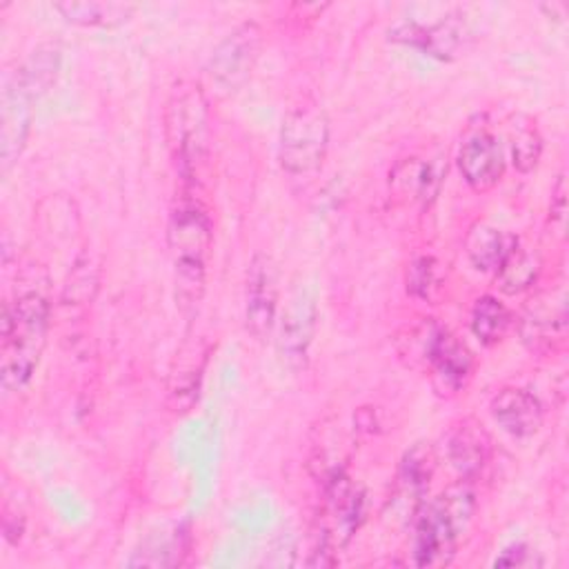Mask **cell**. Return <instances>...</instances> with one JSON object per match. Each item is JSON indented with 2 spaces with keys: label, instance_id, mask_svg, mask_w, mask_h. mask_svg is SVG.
<instances>
[{
  "label": "cell",
  "instance_id": "1",
  "mask_svg": "<svg viewBox=\"0 0 569 569\" xmlns=\"http://www.w3.org/2000/svg\"><path fill=\"white\" fill-rule=\"evenodd\" d=\"M49 298L40 289H29L4 302L0 322V373L7 391L27 387L38 369L49 331Z\"/></svg>",
  "mask_w": 569,
  "mask_h": 569
},
{
  "label": "cell",
  "instance_id": "2",
  "mask_svg": "<svg viewBox=\"0 0 569 569\" xmlns=\"http://www.w3.org/2000/svg\"><path fill=\"white\" fill-rule=\"evenodd\" d=\"M476 511V496L467 482L451 485L438 498L420 502L413 516L411 556L416 567H442L456 556L458 542Z\"/></svg>",
  "mask_w": 569,
  "mask_h": 569
},
{
  "label": "cell",
  "instance_id": "3",
  "mask_svg": "<svg viewBox=\"0 0 569 569\" xmlns=\"http://www.w3.org/2000/svg\"><path fill=\"white\" fill-rule=\"evenodd\" d=\"M167 242L173 262L176 298L182 311H193L204 293L211 251V222L198 200L182 198L178 202L169 220Z\"/></svg>",
  "mask_w": 569,
  "mask_h": 569
},
{
  "label": "cell",
  "instance_id": "4",
  "mask_svg": "<svg viewBox=\"0 0 569 569\" xmlns=\"http://www.w3.org/2000/svg\"><path fill=\"white\" fill-rule=\"evenodd\" d=\"M164 129L171 158L184 180L198 176L209 153V104L193 82H178L169 96Z\"/></svg>",
  "mask_w": 569,
  "mask_h": 569
},
{
  "label": "cell",
  "instance_id": "5",
  "mask_svg": "<svg viewBox=\"0 0 569 569\" xmlns=\"http://www.w3.org/2000/svg\"><path fill=\"white\" fill-rule=\"evenodd\" d=\"M329 149V118L325 109L305 98L289 107L280 129V164L291 176L320 171Z\"/></svg>",
  "mask_w": 569,
  "mask_h": 569
},
{
  "label": "cell",
  "instance_id": "6",
  "mask_svg": "<svg viewBox=\"0 0 569 569\" xmlns=\"http://www.w3.org/2000/svg\"><path fill=\"white\" fill-rule=\"evenodd\" d=\"M260 47H262L260 27L253 20L238 24L218 42V47L209 58L207 73L211 82L227 93H233L240 87H244V82L251 78L256 62L260 58Z\"/></svg>",
  "mask_w": 569,
  "mask_h": 569
},
{
  "label": "cell",
  "instance_id": "7",
  "mask_svg": "<svg viewBox=\"0 0 569 569\" xmlns=\"http://www.w3.org/2000/svg\"><path fill=\"white\" fill-rule=\"evenodd\" d=\"M316 322H318L316 291L309 284H296L278 320L276 351L282 365H287L293 371L305 369L309 347L316 333Z\"/></svg>",
  "mask_w": 569,
  "mask_h": 569
},
{
  "label": "cell",
  "instance_id": "8",
  "mask_svg": "<svg viewBox=\"0 0 569 569\" xmlns=\"http://www.w3.org/2000/svg\"><path fill=\"white\" fill-rule=\"evenodd\" d=\"M278 267L267 253H256L244 280V327L256 340H267L278 318Z\"/></svg>",
  "mask_w": 569,
  "mask_h": 569
},
{
  "label": "cell",
  "instance_id": "9",
  "mask_svg": "<svg viewBox=\"0 0 569 569\" xmlns=\"http://www.w3.org/2000/svg\"><path fill=\"white\" fill-rule=\"evenodd\" d=\"M31 100H33V93L27 87L22 71L20 69L9 71L2 84V107H0L2 171H9L24 149L29 124H31Z\"/></svg>",
  "mask_w": 569,
  "mask_h": 569
},
{
  "label": "cell",
  "instance_id": "10",
  "mask_svg": "<svg viewBox=\"0 0 569 569\" xmlns=\"http://www.w3.org/2000/svg\"><path fill=\"white\" fill-rule=\"evenodd\" d=\"M365 498L362 491L351 482V478L338 469H333L325 480V525L320 531L329 538V542L338 549L349 542L356 533L360 520Z\"/></svg>",
  "mask_w": 569,
  "mask_h": 569
},
{
  "label": "cell",
  "instance_id": "11",
  "mask_svg": "<svg viewBox=\"0 0 569 569\" xmlns=\"http://www.w3.org/2000/svg\"><path fill=\"white\" fill-rule=\"evenodd\" d=\"M522 342L536 353H549L565 345L567 338V302L565 293H545L527 305L518 325Z\"/></svg>",
  "mask_w": 569,
  "mask_h": 569
},
{
  "label": "cell",
  "instance_id": "12",
  "mask_svg": "<svg viewBox=\"0 0 569 569\" xmlns=\"http://www.w3.org/2000/svg\"><path fill=\"white\" fill-rule=\"evenodd\" d=\"M389 38L416 47L436 60L449 62L460 53L467 42V24L458 16L440 18L438 22L427 27L420 22H400L389 31Z\"/></svg>",
  "mask_w": 569,
  "mask_h": 569
},
{
  "label": "cell",
  "instance_id": "13",
  "mask_svg": "<svg viewBox=\"0 0 569 569\" xmlns=\"http://www.w3.org/2000/svg\"><path fill=\"white\" fill-rule=\"evenodd\" d=\"M458 169L476 193L491 191L505 176V156L496 136L482 129L469 133L458 151Z\"/></svg>",
  "mask_w": 569,
  "mask_h": 569
},
{
  "label": "cell",
  "instance_id": "14",
  "mask_svg": "<svg viewBox=\"0 0 569 569\" xmlns=\"http://www.w3.org/2000/svg\"><path fill=\"white\" fill-rule=\"evenodd\" d=\"M425 365L429 367L431 378L442 393L462 391L473 373L471 351L445 327H438L433 342L427 351Z\"/></svg>",
  "mask_w": 569,
  "mask_h": 569
},
{
  "label": "cell",
  "instance_id": "15",
  "mask_svg": "<svg viewBox=\"0 0 569 569\" xmlns=\"http://www.w3.org/2000/svg\"><path fill=\"white\" fill-rule=\"evenodd\" d=\"M491 418L511 438H531L542 427L540 400L522 387H502L489 402Z\"/></svg>",
  "mask_w": 569,
  "mask_h": 569
},
{
  "label": "cell",
  "instance_id": "16",
  "mask_svg": "<svg viewBox=\"0 0 569 569\" xmlns=\"http://www.w3.org/2000/svg\"><path fill=\"white\" fill-rule=\"evenodd\" d=\"M447 453L462 478H473L482 471L491 453V438L473 418H462L447 436Z\"/></svg>",
  "mask_w": 569,
  "mask_h": 569
},
{
  "label": "cell",
  "instance_id": "17",
  "mask_svg": "<svg viewBox=\"0 0 569 569\" xmlns=\"http://www.w3.org/2000/svg\"><path fill=\"white\" fill-rule=\"evenodd\" d=\"M207 358H209V351L202 342L193 345L191 351L180 353L178 369L171 373L169 389H167V407L171 413L182 416L191 411V407L198 402Z\"/></svg>",
  "mask_w": 569,
  "mask_h": 569
},
{
  "label": "cell",
  "instance_id": "18",
  "mask_svg": "<svg viewBox=\"0 0 569 569\" xmlns=\"http://www.w3.org/2000/svg\"><path fill=\"white\" fill-rule=\"evenodd\" d=\"M542 260L536 249L522 244L518 238H513L507 256L502 258L500 267L493 271L498 289L507 296H516L527 291L540 273Z\"/></svg>",
  "mask_w": 569,
  "mask_h": 569
},
{
  "label": "cell",
  "instance_id": "19",
  "mask_svg": "<svg viewBox=\"0 0 569 569\" xmlns=\"http://www.w3.org/2000/svg\"><path fill=\"white\" fill-rule=\"evenodd\" d=\"M53 9L71 24L78 27H118L136 13L131 2H104V0H84V2H56Z\"/></svg>",
  "mask_w": 569,
  "mask_h": 569
},
{
  "label": "cell",
  "instance_id": "20",
  "mask_svg": "<svg viewBox=\"0 0 569 569\" xmlns=\"http://www.w3.org/2000/svg\"><path fill=\"white\" fill-rule=\"evenodd\" d=\"M513 242V236H505L500 229L487 222L471 224L467 238H465V251L469 262L478 271H496L507 256L509 247Z\"/></svg>",
  "mask_w": 569,
  "mask_h": 569
},
{
  "label": "cell",
  "instance_id": "21",
  "mask_svg": "<svg viewBox=\"0 0 569 569\" xmlns=\"http://www.w3.org/2000/svg\"><path fill=\"white\" fill-rule=\"evenodd\" d=\"M469 325H471V333L480 340V345L493 347L505 340L507 331L513 325V318L509 307L500 302L496 296H480L473 302Z\"/></svg>",
  "mask_w": 569,
  "mask_h": 569
},
{
  "label": "cell",
  "instance_id": "22",
  "mask_svg": "<svg viewBox=\"0 0 569 569\" xmlns=\"http://www.w3.org/2000/svg\"><path fill=\"white\" fill-rule=\"evenodd\" d=\"M391 187L396 196H405L411 200H425L427 196H433L438 189L436 171L429 162H422L420 158H407L396 164L391 173Z\"/></svg>",
  "mask_w": 569,
  "mask_h": 569
},
{
  "label": "cell",
  "instance_id": "23",
  "mask_svg": "<svg viewBox=\"0 0 569 569\" xmlns=\"http://www.w3.org/2000/svg\"><path fill=\"white\" fill-rule=\"evenodd\" d=\"M433 473V456L425 447H413L400 465V485L407 493L420 498Z\"/></svg>",
  "mask_w": 569,
  "mask_h": 569
},
{
  "label": "cell",
  "instance_id": "24",
  "mask_svg": "<svg viewBox=\"0 0 569 569\" xmlns=\"http://www.w3.org/2000/svg\"><path fill=\"white\" fill-rule=\"evenodd\" d=\"M58 62H60V51L51 44L40 47L33 51V56L29 58V62L24 67H20L22 78L27 82V87L31 89L33 96H38L40 91H44L58 71Z\"/></svg>",
  "mask_w": 569,
  "mask_h": 569
},
{
  "label": "cell",
  "instance_id": "25",
  "mask_svg": "<svg viewBox=\"0 0 569 569\" xmlns=\"http://www.w3.org/2000/svg\"><path fill=\"white\" fill-rule=\"evenodd\" d=\"M542 153V138L538 129L527 122V124H513L511 133V162L520 173L531 171Z\"/></svg>",
  "mask_w": 569,
  "mask_h": 569
},
{
  "label": "cell",
  "instance_id": "26",
  "mask_svg": "<svg viewBox=\"0 0 569 569\" xmlns=\"http://www.w3.org/2000/svg\"><path fill=\"white\" fill-rule=\"evenodd\" d=\"M96 287H98V273H96L93 264L89 262V258L78 260L71 276H69L67 289H64V302L67 305L89 302L93 298Z\"/></svg>",
  "mask_w": 569,
  "mask_h": 569
},
{
  "label": "cell",
  "instance_id": "27",
  "mask_svg": "<svg viewBox=\"0 0 569 569\" xmlns=\"http://www.w3.org/2000/svg\"><path fill=\"white\" fill-rule=\"evenodd\" d=\"M407 287L411 293L418 298H431V293L438 289V278H436V260L433 258H418L411 262L409 273H407Z\"/></svg>",
  "mask_w": 569,
  "mask_h": 569
},
{
  "label": "cell",
  "instance_id": "28",
  "mask_svg": "<svg viewBox=\"0 0 569 569\" xmlns=\"http://www.w3.org/2000/svg\"><path fill=\"white\" fill-rule=\"evenodd\" d=\"M565 218H567V187H565V176H558L556 187L551 189L549 220H551V224L558 227L560 233H562V229H565Z\"/></svg>",
  "mask_w": 569,
  "mask_h": 569
},
{
  "label": "cell",
  "instance_id": "29",
  "mask_svg": "<svg viewBox=\"0 0 569 569\" xmlns=\"http://www.w3.org/2000/svg\"><path fill=\"white\" fill-rule=\"evenodd\" d=\"M533 560H531V551H529V547H525V545H511V547H507L496 560H493V565L496 567H527V565H531Z\"/></svg>",
  "mask_w": 569,
  "mask_h": 569
}]
</instances>
